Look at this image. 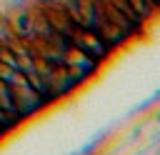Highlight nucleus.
<instances>
[{
  "mask_svg": "<svg viewBox=\"0 0 160 155\" xmlns=\"http://www.w3.org/2000/svg\"><path fill=\"white\" fill-rule=\"evenodd\" d=\"M12 90V102L20 112V118H28V115H35L38 110H42L48 105V100L25 80V82H18V85H10Z\"/></svg>",
  "mask_w": 160,
  "mask_h": 155,
  "instance_id": "f257e3e1",
  "label": "nucleus"
},
{
  "mask_svg": "<svg viewBox=\"0 0 160 155\" xmlns=\"http://www.w3.org/2000/svg\"><path fill=\"white\" fill-rule=\"evenodd\" d=\"M2 48H5V45H2V42H0V50H2Z\"/></svg>",
  "mask_w": 160,
  "mask_h": 155,
  "instance_id": "39448f33",
  "label": "nucleus"
},
{
  "mask_svg": "<svg viewBox=\"0 0 160 155\" xmlns=\"http://www.w3.org/2000/svg\"><path fill=\"white\" fill-rule=\"evenodd\" d=\"M10 28L15 32L18 40H30L32 38V12L30 10H20L10 18Z\"/></svg>",
  "mask_w": 160,
  "mask_h": 155,
  "instance_id": "f03ea898",
  "label": "nucleus"
},
{
  "mask_svg": "<svg viewBox=\"0 0 160 155\" xmlns=\"http://www.w3.org/2000/svg\"><path fill=\"white\" fill-rule=\"evenodd\" d=\"M0 80H2L5 85H18V82H25V75H22L20 70H15V68L0 62Z\"/></svg>",
  "mask_w": 160,
  "mask_h": 155,
  "instance_id": "7ed1b4c3",
  "label": "nucleus"
},
{
  "mask_svg": "<svg viewBox=\"0 0 160 155\" xmlns=\"http://www.w3.org/2000/svg\"><path fill=\"white\" fill-rule=\"evenodd\" d=\"M15 40V32H12V28H10V20H2L0 18V42L2 45H10Z\"/></svg>",
  "mask_w": 160,
  "mask_h": 155,
  "instance_id": "20e7f679",
  "label": "nucleus"
}]
</instances>
